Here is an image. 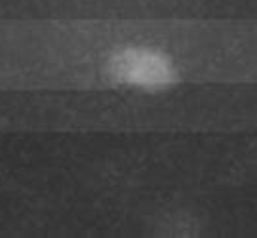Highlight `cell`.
I'll use <instances>...</instances> for the list:
<instances>
[{"label":"cell","mask_w":257,"mask_h":238,"mask_svg":"<svg viewBox=\"0 0 257 238\" xmlns=\"http://www.w3.org/2000/svg\"><path fill=\"white\" fill-rule=\"evenodd\" d=\"M112 73L120 82L139 88H160L174 80V69L155 50H124L112 61Z\"/></svg>","instance_id":"1"}]
</instances>
